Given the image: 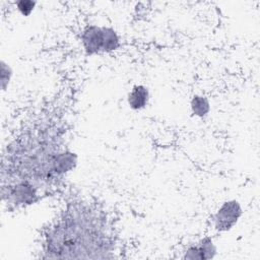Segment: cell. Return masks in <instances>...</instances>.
Wrapping results in <instances>:
<instances>
[{
    "mask_svg": "<svg viewBox=\"0 0 260 260\" xmlns=\"http://www.w3.org/2000/svg\"><path fill=\"white\" fill-rule=\"evenodd\" d=\"M53 120H37L7 143L1 165L2 201L9 209L29 206L48 196L77 164Z\"/></svg>",
    "mask_w": 260,
    "mask_h": 260,
    "instance_id": "obj_1",
    "label": "cell"
},
{
    "mask_svg": "<svg viewBox=\"0 0 260 260\" xmlns=\"http://www.w3.org/2000/svg\"><path fill=\"white\" fill-rule=\"evenodd\" d=\"M43 259H112L118 240L108 212L96 202L68 200L44 226L39 244Z\"/></svg>",
    "mask_w": 260,
    "mask_h": 260,
    "instance_id": "obj_2",
    "label": "cell"
},
{
    "mask_svg": "<svg viewBox=\"0 0 260 260\" xmlns=\"http://www.w3.org/2000/svg\"><path fill=\"white\" fill-rule=\"evenodd\" d=\"M80 40L85 54L89 56L113 52L121 45L119 35L114 28L96 24L85 26Z\"/></svg>",
    "mask_w": 260,
    "mask_h": 260,
    "instance_id": "obj_3",
    "label": "cell"
},
{
    "mask_svg": "<svg viewBox=\"0 0 260 260\" xmlns=\"http://www.w3.org/2000/svg\"><path fill=\"white\" fill-rule=\"evenodd\" d=\"M242 214L243 209L238 200H226L211 214L212 226L218 233L228 232L238 223Z\"/></svg>",
    "mask_w": 260,
    "mask_h": 260,
    "instance_id": "obj_4",
    "label": "cell"
},
{
    "mask_svg": "<svg viewBox=\"0 0 260 260\" xmlns=\"http://www.w3.org/2000/svg\"><path fill=\"white\" fill-rule=\"evenodd\" d=\"M217 254V248L209 236L188 244L182 251L181 259L184 260H210Z\"/></svg>",
    "mask_w": 260,
    "mask_h": 260,
    "instance_id": "obj_5",
    "label": "cell"
},
{
    "mask_svg": "<svg viewBox=\"0 0 260 260\" xmlns=\"http://www.w3.org/2000/svg\"><path fill=\"white\" fill-rule=\"evenodd\" d=\"M149 89L143 84H135L132 86L127 95V103L131 110H143L149 102Z\"/></svg>",
    "mask_w": 260,
    "mask_h": 260,
    "instance_id": "obj_6",
    "label": "cell"
},
{
    "mask_svg": "<svg viewBox=\"0 0 260 260\" xmlns=\"http://www.w3.org/2000/svg\"><path fill=\"white\" fill-rule=\"evenodd\" d=\"M191 112L195 117L204 118L210 112V104L207 98L201 94H195L190 101Z\"/></svg>",
    "mask_w": 260,
    "mask_h": 260,
    "instance_id": "obj_7",
    "label": "cell"
},
{
    "mask_svg": "<svg viewBox=\"0 0 260 260\" xmlns=\"http://www.w3.org/2000/svg\"><path fill=\"white\" fill-rule=\"evenodd\" d=\"M13 75L12 68L8 63H6L4 60L0 61V83H1V90L5 91L11 81Z\"/></svg>",
    "mask_w": 260,
    "mask_h": 260,
    "instance_id": "obj_8",
    "label": "cell"
},
{
    "mask_svg": "<svg viewBox=\"0 0 260 260\" xmlns=\"http://www.w3.org/2000/svg\"><path fill=\"white\" fill-rule=\"evenodd\" d=\"M15 5L18 9V11L23 15V16H28L35 9L37 2L36 1H30V0H20L15 2Z\"/></svg>",
    "mask_w": 260,
    "mask_h": 260,
    "instance_id": "obj_9",
    "label": "cell"
}]
</instances>
